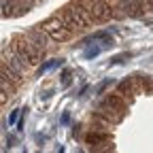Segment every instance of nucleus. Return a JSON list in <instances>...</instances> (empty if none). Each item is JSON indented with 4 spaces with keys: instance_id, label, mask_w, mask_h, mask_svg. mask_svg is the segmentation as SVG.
I'll use <instances>...</instances> for the list:
<instances>
[{
    "instance_id": "f257e3e1",
    "label": "nucleus",
    "mask_w": 153,
    "mask_h": 153,
    "mask_svg": "<svg viewBox=\"0 0 153 153\" xmlns=\"http://www.w3.org/2000/svg\"><path fill=\"white\" fill-rule=\"evenodd\" d=\"M55 17H60L62 22H64L70 30H74V32L87 30L91 24H96V22H94V17H91V13H89L83 4H79L76 0H72L70 4H66L60 13L55 15Z\"/></svg>"
},
{
    "instance_id": "f03ea898",
    "label": "nucleus",
    "mask_w": 153,
    "mask_h": 153,
    "mask_svg": "<svg viewBox=\"0 0 153 153\" xmlns=\"http://www.w3.org/2000/svg\"><path fill=\"white\" fill-rule=\"evenodd\" d=\"M113 9H115V19H138L147 11L145 0H113Z\"/></svg>"
},
{
    "instance_id": "7ed1b4c3",
    "label": "nucleus",
    "mask_w": 153,
    "mask_h": 153,
    "mask_svg": "<svg viewBox=\"0 0 153 153\" xmlns=\"http://www.w3.org/2000/svg\"><path fill=\"white\" fill-rule=\"evenodd\" d=\"M11 47H13V51H15V53L22 55V57H24V60H26L30 66H36L38 62L43 60V53H45V51L38 49L34 43H30L26 36H17V38H13Z\"/></svg>"
},
{
    "instance_id": "20e7f679",
    "label": "nucleus",
    "mask_w": 153,
    "mask_h": 153,
    "mask_svg": "<svg viewBox=\"0 0 153 153\" xmlns=\"http://www.w3.org/2000/svg\"><path fill=\"white\" fill-rule=\"evenodd\" d=\"M47 34H49V38L53 43H66V41H70V38L76 34L74 30H70L60 17H51V19H47V22H43V26H41Z\"/></svg>"
},
{
    "instance_id": "39448f33",
    "label": "nucleus",
    "mask_w": 153,
    "mask_h": 153,
    "mask_svg": "<svg viewBox=\"0 0 153 153\" xmlns=\"http://www.w3.org/2000/svg\"><path fill=\"white\" fill-rule=\"evenodd\" d=\"M91 17L96 24H104L115 19V9H113V0H94V4L89 9Z\"/></svg>"
},
{
    "instance_id": "423d86ee",
    "label": "nucleus",
    "mask_w": 153,
    "mask_h": 153,
    "mask_svg": "<svg viewBox=\"0 0 153 153\" xmlns=\"http://www.w3.org/2000/svg\"><path fill=\"white\" fill-rule=\"evenodd\" d=\"M117 94H119V96H126V100L132 104L134 98H136V94H143V91H140V85H138V81H136V74H132V76H128V79L119 81V83H117Z\"/></svg>"
},
{
    "instance_id": "0eeeda50",
    "label": "nucleus",
    "mask_w": 153,
    "mask_h": 153,
    "mask_svg": "<svg viewBox=\"0 0 153 153\" xmlns=\"http://www.w3.org/2000/svg\"><path fill=\"white\" fill-rule=\"evenodd\" d=\"M24 36L28 38L30 43H34L38 49H41V51H47V47L53 43L51 38H49V34H47L43 28H38V26H32V28H30V30H28Z\"/></svg>"
},
{
    "instance_id": "6e6552de",
    "label": "nucleus",
    "mask_w": 153,
    "mask_h": 153,
    "mask_svg": "<svg viewBox=\"0 0 153 153\" xmlns=\"http://www.w3.org/2000/svg\"><path fill=\"white\" fill-rule=\"evenodd\" d=\"M94 115H96V117H100V119H104V121H106V123H111V126L119 123V121L126 117V113H121V111H115V108L104 106V104H100L98 108H96V111H94Z\"/></svg>"
},
{
    "instance_id": "1a4fd4ad",
    "label": "nucleus",
    "mask_w": 153,
    "mask_h": 153,
    "mask_svg": "<svg viewBox=\"0 0 153 153\" xmlns=\"http://www.w3.org/2000/svg\"><path fill=\"white\" fill-rule=\"evenodd\" d=\"M100 104L111 106V108H115V111H121V113H128V106H130V102L123 100V96H119V94H108V96H104Z\"/></svg>"
},
{
    "instance_id": "9d476101",
    "label": "nucleus",
    "mask_w": 153,
    "mask_h": 153,
    "mask_svg": "<svg viewBox=\"0 0 153 153\" xmlns=\"http://www.w3.org/2000/svg\"><path fill=\"white\" fill-rule=\"evenodd\" d=\"M83 140L91 147V145H100V143H106V140H113V138H111L108 132H96V130H89L85 136H83Z\"/></svg>"
},
{
    "instance_id": "9b49d317",
    "label": "nucleus",
    "mask_w": 153,
    "mask_h": 153,
    "mask_svg": "<svg viewBox=\"0 0 153 153\" xmlns=\"http://www.w3.org/2000/svg\"><path fill=\"white\" fill-rule=\"evenodd\" d=\"M94 41H102V49H108V47L115 45L113 36H111L108 32H104V30H98V32H94V34H89V36L85 38V43H94Z\"/></svg>"
},
{
    "instance_id": "f8f14e48",
    "label": "nucleus",
    "mask_w": 153,
    "mask_h": 153,
    "mask_svg": "<svg viewBox=\"0 0 153 153\" xmlns=\"http://www.w3.org/2000/svg\"><path fill=\"white\" fill-rule=\"evenodd\" d=\"M0 79H7L11 81L13 85H19V83H24V76H19L17 72H13L7 64H2V68H0Z\"/></svg>"
},
{
    "instance_id": "ddd939ff",
    "label": "nucleus",
    "mask_w": 153,
    "mask_h": 153,
    "mask_svg": "<svg viewBox=\"0 0 153 153\" xmlns=\"http://www.w3.org/2000/svg\"><path fill=\"white\" fill-rule=\"evenodd\" d=\"M36 4V0H15V9H13V17L15 15H26L32 7Z\"/></svg>"
},
{
    "instance_id": "4468645a",
    "label": "nucleus",
    "mask_w": 153,
    "mask_h": 153,
    "mask_svg": "<svg viewBox=\"0 0 153 153\" xmlns=\"http://www.w3.org/2000/svg\"><path fill=\"white\" fill-rule=\"evenodd\" d=\"M136 81H138L143 94H153V76H147V74H138L136 72Z\"/></svg>"
},
{
    "instance_id": "2eb2a0df",
    "label": "nucleus",
    "mask_w": 153,
    "mask_h": 153,
    "mask_svg": "<svg viewBox=\"0 0 153 153\" xmlns=\"http://www.w3.org/2000/svg\"><path fill=\"white\" fill-rule=\"evenodd\" d=\"M89 153H115V145H113V140H106V143H100V145H91Z\"/></svg>"
},
{
    "instance_id": "dca6fc26",
    "label": "nucleus",
    "mask_w": 153,
    "mask_h": 153,
    "mask_svg": "<svg viewBox=\"0 0 153 153\" xmlns=\"http://www.w3.org/2000/svg\"><path fill=\"white\" fill-rule=\"evenodd\" d=\"M62 62L64 60H49V62H45V64H41V68H38V72H36V76H41V74H45L49 68H53V66H62Z\"/></svg>"
},
{
    "instance_id": "f3484780",
    "label": "nucleus",
    "mask_w": 153,
    "mask_h": 153,
    "mask_svg": "<svg viewBox=\"0 0 153 153\" xmlns=\"http://www.w3.org/2000/svg\"><path fill=\"white\" fill-rule=\"evenodd\" d=\"M70 83H72V70H62V74H60V85L66 89V87H70Z\"/></svg>"
},
{
    "instance_id": "a211bd4d",
    "label": "nucleus",
    "mask_w": 153,
    "mask_h": 153,
    "mask_svg": "<svg viewBox=\"0 0 153 153\" xmlns=\"http://www.w3.org/2000/svg\"><path fill=\"white\" fill-rule=\"evenodd\" d=\"M15 0H2V17H13Z\"/></svg>"
},
{
    "instance_id": "6ab92c4d",
    "label": "nucleus",
    "mask_w": 153,
    "mask_h": 153,
    "mask_svg": "<svg viewBox=\"0 0 153 153\" xmlns=\"http://www.w3.org/2000/svg\"><path fill=\"white\" fill-rule=\"evenodd\" d=\"M100 51H102V45H94V43H91V47L85 51V55H83V57H85V60H94V57L98 55Z\"/></svg>"
},
{
    "instance_id": "aec40b11",
    "label": "nucleus",
    "mask_w": 153,
    "mask_h": 153,
    "mask_svg": "<svg viewBox=\"0 0 153 153\" xmlns=\"http://www.w3.org/2000/svg\"><path fill=\"white\" fill-rule=\"evenodd\" d=\"M132 53H119V55H115L113 57V64H121V62H128V57H130Z\"/></svg>"
},
{
    "instance_id": "412c9836",
    "label": "nucleus",
    "mask_w": 153,
    "mask_h": 153,
    "mask_svg": "<svg viewBox=\"0 0 153 153\" xmlns=\"http://www.w3.org/2000/svg\"><path fill=\"white\" fill-rule=\"evenodd\" d=\"M108 85H113V79H106V81H102V83H100L98 87H96V91H98V94H102V91H104V89H106Z\"/></svg>"
},
{
    "instance_id": "4be33fe9",
    "label": "nucleus",
    "mask_w": 153,
    "mask_h": 153,
    "mask_svg": "<svg viewBox=\"0 0 153 153\" xmlns=\"http://www.w3.org/2000/svg\"><path fill=\"white\" fill-rule=\"evenodd\" d=\"M17 121H19V108L11 111V115H9V123H17Z\"/></svg>"
},
{
    "instance_id": "5701e85b",
    "label": "nucleus",
    "mask_w": 153,
    "mask_h": 153,
    "mask_svg": "<svg viewBox=\"0 0 153 153\" xmlns=\"http://www.w3.org/2000/svg\"><path fill=\"white\" fill-rule=\"evenodd\" d=\"M62 123H64V126H66V123H70V113H68V111H64V113H62Z\"/></svg>"
},
{
    "instance_id": "b1692460",
    "label": "nucleus",
    "mask_w": 153,
    "mask_h": 153,
    "mask_svg": "<svg viewBox=\"0 0 153 153\" xmlns=\"http://www.w3.org/2000/svg\"><path fill=\"white\" fill-rule=\"evenodd\" d=\"M145 2H147V11L153 13V0H145Z\"/></svg>"
},
{
    "instance_id": "393cba45",
    "label": "nucleus",
    "mask_w": 153,
    "mask_h": 153,
    "mask_svg": "<svg viewBox=\"0 0 153 153\" xmlns=\"http://www.w3.org/2000/svg\"><path fill=\"white\" fill-rule=\"evenodd\" d=\"M76 153H85V151H83V149H76Z\"/></svg>"
},
{
    "instance_id": "a878e982",
    "label": "nucleus",
    "mask_w": 153,
    "mask_h": 153,
    "mask_svg": "<svg viewBox=\"0 0 153 153\" xmlns=\"http://www.w3.org/2000/svg\"><path fill=\"white\" fill-rule=\"evenodd\" d=\"M36 2H45V0H36Z\"/></svg>"
}]
</instances>
